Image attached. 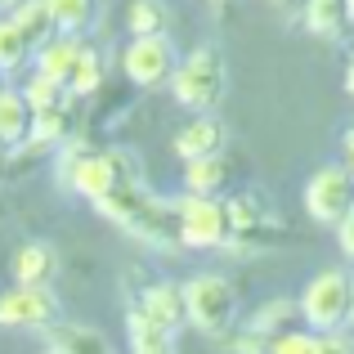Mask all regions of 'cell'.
<instances>
[{
  "mask_svg": "<svg viewBox=\"0 0 354 354\" xmlns=\"http://www.w3.org/2000/svg\"><path fill=\"white\" fill-rule=\"evenodd\" d=\"M337 247H341V256H346L350 265H354V211L337 225Z\"/></svg>",
  "mask_w": 354,
  "mask_h": 354,
  "instance_id": "29",
  "label": "cell"
},
{
  "mask_svg": "<svg viewBox=\"0 0 354 354\" xmlns=\"http://www.w3.org/2000/svg\"><path fill=\"white\" fill-rule=\"evenodd\" d=\"M9 166V144H0V171Z\"/></svg>",
  "mask_w": 354,
  "mask_h": 354,
  "instance_id": "34",
  "label": "cell"
},
{
  "mask_svg": "<svg viewBox=\"0 0 354 354\" xmlns=\"http://www.w3.org/2000/svg\"><path fill=\"white\" fill-rule=\"evenodd\" d=\"M305 32L319 41H341L350 32L346 0H305Z\"/></svg>",
  "mask_w": 354,
  "mask_h": 354,
  "instance_id": "19",
  "label": "cell"
},
{
  "mask_svg": "<svg viewBox=\"0 0 354 354\" xmlns=\"http://www.w3.org/2000/svg\"><path fill=\"white\" fill-rule=\"evenodd\" d=\"M45 354H54V350H45Z\"/></svg>",
  "mask_w": 354,
  "mask_h": 354,
  "instance_id": "37",
  "label": "cell"
},
{
  "mask_svg": "<svg viewBox=\"0 0 354 354\" xmlns=\"http://www.w3.org/2000/svg\"><path fill=\"white\" fill-rule=\"evenodd\" d=\"M225 211H229V242H225V251L251 256V251H269L278 238H283V216L274 211V202H269L260 189L229 193Z\"/></svg>",
  "mask_w": 354,
  "mask_h": 354,
  "instance_id": "6",
  "label": "cell"
},
{
  "mask_svg": "<svg viewBox=\"0 0 354 354\" xmlns=\"http://www.w3.org/2000/svg\"><path fill=\"white\" fill-rule=\"evenodd\" d=\"M341 86H346V95L354 99V54H350V63H346V77H341Z\"/></svg>",
  "mask_w": 354,
  "mask_h": 354,
  "instance_id": "32",
  "label": "cell"
},
{
  "mask_svg": "<svg viewBox=\"0 0 354 354\" xmlns=\"http://www.w3.org/2000/svg\"><path fill=\"white\" fill-rule=\"evenodd\" d=\"M99 86H104V59H99V50H90V45H86V54H81L77 72H72V81H68V95L90 99Z\"/></svg>",
  "mask_w": 354,
  "mask_h": 354,
  "instance_id": "25",
  "label": "cell"
},
{
  "mask_svg": "<svg viewBox=\"0 0 354 354\" xmlns=\"http://www.w3.org/2000/svg\"><path fill=\"white\" fill-rule=\"evenodd\" d=\"M180 68V54H175L171 36H135V41L121 50V72L135 81L139 90H157L175 77Z\"/></svg>",
  "mask_w": 354,
  "mask_h": 354,
  "instance_id": "9",
  "label": "cell"
},
{
  "mask_svg": "<svg viewBox=\"0 0 354 354\" xmlns=\"http://www.w3.org/2000/svg\"><path fill=\"white\" fill-rule=\"evenodd\" d=\"M27 54H32V45H27V36L14 27V18H0V72H14Z\"/></svg>",
  "mask_w": 354,
  "mask_h": 354,
  "instance_id": "27",
  "label": "cell"
},
{
  "mask_svg": "<svg viewBox=\"0 0 354 354\" xmlns=\"http://www.w3.org/2000/svg\"><path fill=\"white\" fill-rule=\"evenodd\" d=\"M9 18H14V27L27 36L32 54L41 50L45 41H54V36H59V32H54V18H50V9H45V0H23V5H18Z\"/></svg>",
  "mask_w": 354,
  "mask_h": 354,
  "instance_id": "21",
  "label": "cell"
},
{
  "mask_svg": "<svg viewBox=\"0 0 354 354\" xmlns=\"http://www.w3.org/2000/svg\"><path fill=\"white\" fill-rule=\"evenodd\" d=\"M171 95H175V104L189 108L193 117L216 113V108L225 104V95H229V63H225V54H220L216 45L189 50L180 59V68H175V77H171Z\"/></svg>",
  "mask_w": 354,
  "mask_h": 354,
  "instance_id": "2",
  "label": "cell"
},
{
  "mask_svg": "<svg viewBox=\"0 0 354 354\" xmlns=\"http://www.w3.org/2000/svg\"><path fill=\"white\" fill-rule=\"evenodd\" d=\"M175 216H180V247H189V251H225V242H229L225 198L184 193V198L175 202Z\"/></svg>",
  "mask_w": 354,
  "mask_h": 354,
  "instance_id": "8",
  "label": "cell"
},
{
  "mask_svg": "<svg viewBox=\"0 0 354 354\" xmlns=\"http://www.w3.org/2000/svg\"><path fill=\"white\" fill-rule=\"evenodd\" d=\"M346 18H350V27H354V0H346Z\"/></svg>",
  "mask_w": 354,
  "mask_h": 354,
  "instance_id": "35",
  "label": "cell"
},
{
  "mask_svg": "<svg viewBox=\"0 0 354 354\" xmlns=\"http://www.w3.org/2000/svg\"><path fill=\"white\" fill-rule=\"evenodd\" d=\"M27 135H32V108L23 90H0V144H27Z\"/></svg>",
  "mask_w": 354,
  "mask_h": 354,
  "instance_id": "20",
  "label": "cell"
},
{
  "mask_svg": "<svg viewBox=\"0 0 354 354\" xmlns=\"http://www.w3.org/2000/svg\"><path fill=\"white\" fill-rule=\"evenodd\" d=\"M126 337H130V354H180L171 332H162L144 310H135V305H130V314H126Z\"/></svg>",
  "mask_w": 354,
  "mask_h": 354,
  "instance_id": "18",
  "label": "cell"
},
{
  "mask_svg": "<svg viewBox=\"0 0 354 354\" xmlns=\"http://www.w3.org/2000/svg\"><path fill=\"white\" fill-rule=\"evenodd\" d=\"M323 346H328V354H354V341L346 337V332H332V337H323Z\"/></svg>",
  "mask_w": 354,
  "mask_h": 354,
  "instance_id": "30",
  "label": "cell"
},
{
  "mask_svg": "<svg viewBox=\"0 0 354 354\" xmlns=\"http://www.w3.org/2000/svg\"><path fill=\"white\" fill-rule=\"evenodd\" d=\"M296 323H301V310H296V301H287V296H274V301L256 305V314L247 319V332L251 337H260L265 346H274L283 332H292Z\"/></svg>",
  "mask_w": 354,
  "mask_h": 354,
  "instance_id": "16",
  "label": "cell"
},
{
  "mask_svg": "<svg viewBox=\"0 0 354 354\" xmlns=\"http://www.w3.org/2000/svg\"><path fill=\"white\" fill-rule=\"evenodd\" d=\"M81 54H86V45H81V36H54V41H45L41 50H36V72L50 81H59V86H68L72 72H77Z\"/></svg>",
  "mask_w": 354,
  "mask_h": 354,
  "instance_id": "15",
  "label": "cell"
},
{
  "mask_svg": "<svg viewBox=\"0 0 354 354\" xmlns=\"http://www.w3.org/2000/svg\"><path fill=\"white\" fill-rule=\"evenodd\" d=\"M126 27H130V41H135V36H166L171 9H166V0H130L126 5Z\"/></svg>",
  "mask_w": 354,
  "mask_h": 354,
  "instance_id": "22",
  "label": "cell"
},
{
  "mask_svg": "<svg viewBox=\"0 0 354 354\" xmlns=\"http://www.w3.org/2000/svg\"><path fill=\"white\" fill-rule=\"evenodd\" d=\"M225 144H229V130H225V121H220L216 113L193 117L189 126H180V130H175V139H171L175 157H180L184 166H189V162H202V157L225 153Z\"/></svg>",
  "mask_w": 354,
  "mask_h": 354,
  "instance_id": "11",
  "label": "cell"
},
{
  "mask_svg": "<svg viewBox=\"0 0 354 354\" xmlns=\"http://www.w3.org/2000/svg\"><path fill=\"white\" fill-rule=\"evenodd\" d=\"M229 184H234V162L229 153L202 157V162L184 166V193H198V198H225Z\"/></svg>",
  "mask_w": 354,
  "mask_h": 354,
  "instance_id": "14",
  "label": "cell"
},
{
  "mask_svg": "<svg viewBox=\"0 0 354 354\" xmlns=\"http://www.w3.org/2000/svg\"><path fill=\"white\" fill-rule=\"evenodd\" d=\"M50 350L54 354H117L113 341L99 328H86V323H54L50 328Z\"/></svg>",
  "mask_w": 354,
  "mask_h": 354,
  "instance_id": "17",
  "label": "cell"
},
{
  "mask_svg": "<svg viewBox=\"0 0 354 354\" xmlns=\"http://www.w3.org/2000/svg\"><path fill=\"white\" fill-rule=\"evenodd\" d=\"M354 211V175L346 162H328L305 180V216L314 225H328L337 229Z\"/></svg>",
  "mask_w": 354,
  "mask_h": 354,
  "instance_id": "7",
  "label": "cell"
},
{
  "mask_svg": "<svg viewBox=\"0 0 354 354\" xmlns=\"http://www.w3.org/2000/svg\"><path fill=\"white\" fill-rule=\"evenodd\" d=\"M32 139L36 148H54V144H68L72 139V117H68V104L63 108H50V113H32Z\"/></svg>",
  "mask_w": 354,
  "mask_h": 354,
  "instance_id": "24",
  "label": "cell"
},
{
  "mask_svg": "<svg viewBox=\"0 0 354 354\" xmlns=\"http://www.w3.org/2000/svg\"><path fill=\"white\" fill-rule=\"evenodd\" d=\"M99 216H108L113 225H121L130 238L148 242L157 251L180 247V216H175V202L157 198L148 184H121L117 193H108L104 202H95Z\"/></svg>",
  "mask_w": 354,
  "mask_h": 354,
  "instance_id": "1",
  "label": "cell"
},
{
  "mask_svg": "<svg viewBox=\"0 0 354 354\" xmlns=\"http://www.w3.org/2000/svg\"><path fill=\"white\" fill-rule=\"evenodd\" d=\"M68 184L90 202H104L108 193H117L121 184H144L139 175V157H130L126 148H108V153H86V148H72L68 162H63Z\"/></svg>",
  "mask_w": 354,
  "mask_h": 354,
  "instance_id": "5",
  "label": "cell"
},
{
  "mask_svg": "<svg viewBox=\"0 0 354 354\" xmlns=\"http://www.w3.org/2000/svg\"><path fill=\"white\" fill-rule=\"evenodd\" d=\"M216 5H225V0H216Z\"/></svg>",
  "mask_w": 354,
  "mask_h": 354,
  "instance_id": "36",
  "label": "cell"
},
{
  "mask_svg": "<svg viewBox=\"0 0 354 354\" xmlns=\"http://www.w3.org/2000/svg\"><path fill=\"white\" fill-rule=\"evenodd\" d=\"M14 287H50V278L59 274V251L50 242H23L9 260Z\"/></svg>",
  "mask_w": 354,
  "mask_h": 354,
  "instance_id": "13",
  "label": "cell"
},
{
  "mask_svg": "<svg viewBox=\"0 0 354 354\" xmlns=\"http://www.w3.org/2000/svg\"><path fill=\"white\" fill-rule=\"evenodd\" d=\"M341 153H346V166H350V175H354V126L341 135Z\"/></svg>",
  "mask_w": 354,
  "mask_h": 354,
  "instance_id": "31",
  "label": "cell"
},
{
  "mask_svg": "<svg viewBox=\"0 0 354 354\" xmlns=\"http://www.w3.org/2000/svg\"><path fill=\"white\" fill-rule=\"evenodd\" d=\"M296 310H301V323L319 337H332V332H346L354 319V278L346 269H323L296 296Z\"/></svg>",
  "mask_w": 354,
  "mask_h": 354,
  "instance_id": "4",
  "label": "cell"
},
{
  "mask_svg": "<svg viewBox=\"0 0 354 354\" xmlns=\"http://www.w3.org/2000/svg\"><path fill=\"white\" fill-rule=\"evenodd\" d=\"M269 354H328V346H323L319 332H310V328H292V332H283V337L269 346Z\"/></svg>",
  "mask_w": 354,
  "mask_h": 354,
  "instance_id": "28",
  "label": "cell"
},
{
  "mask_svg": "<svg viewBox=\"0 0 354 354\" xmlns=\"http://www.w3.org/2000/svg\"><path fill=\"white\" fill-rule=\"evenodd\" d=\"M135 310H144L148 319L157 323V328L175 337V332L189 323V310H184V283H171V278H162V283H148Z\"/></svg>",
  "mask_w": 354,
  "mask_h": 354,
  "instance_id": "12",
  "label": "cell"
},
{
  "mask_svg": "<svg viewBox=\"0 0 354 354\" xmlns=\"http://www.w3.org/2000/svg\"><path fill=\"white\" fill-rule=\"evenodd\" d=\"M59 301L50 287H9L0 292V328H54Z\"/></svg>",
  "mask_w": 354,
  "mask_h": 354,
  "instance_id": "10",
  "label": "cell"
},
{
  "mask_svg": "<svg viewBox=\"0 0 354 354\" xmlns=\"http://www.w3.org/2000/svg\"><path fill=\"white\" fill-rule=\"evenodd\" d=\"M184 310H189V328L202 337H234L238 314H242V296L238 283L225 274H193L184 283Z\"/></svg>",
  "mask_w": 354,
  "mask_h": 354,
  "instance_id": "3",
  "label": "cell"
},
{
  "mask_svg": "<svg viewBox=\"0 0 354 354\" xmlns=\"http://www.w3.org/2000/svg\"><path fill=\"white\" fill-rule=\"evenodd\" d=\"M18 5H23V0H0V14H5V18H9V14H14V9H18Z\"/></svg>",
  "mask_w": 354,
  "mask_h": 354,
  "instance_id": "33",
  "label": "cell"
},
{
  "mask_svg": "<svg viewBox=\"0 0 354 354\" xmlns=\"http://www.w3.org/2000/svg\"><path fill=\"white\" fill-rule=\"evenodd\" d=\"M350 323H354V319H350Z\"/></svg>",
  "mask_w": 354,
  "mask_h": 354,
  "instance_id": "38",
  "label": "cell"
},
{
  "mask_svg": "<svg viewBox=\"0 0 354 354\" xmlns=\"http://www.w3.org/2000/svg\"><path fill=\"white\" fill-rule=\"evenodd\" d=\"M23 99L32 113H50V108H63V99H68V86H59V81L41 77V72H32V81L23 86Z\"/></svg>",
  "mask_w": 354,
  "mask_h": 354,
  "instance_id": "26",
  "label": "cell"
},
{
  "mask_svg": "<svg viewBox=\"0 0 354 354\" xmlns=\"http://www.w3.org/2000/svg\"><path fill=\"white\" fill-rule=\"evenodd\" d=\"M45 9H50L54 18V32L59 36H81L90 23H95V0H45Z\"/></svg>",
  "mask_w": 354,
  "mask_h": 354,
  "instance_id": "23",
  "label": "cell"
}]
</instances>
